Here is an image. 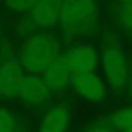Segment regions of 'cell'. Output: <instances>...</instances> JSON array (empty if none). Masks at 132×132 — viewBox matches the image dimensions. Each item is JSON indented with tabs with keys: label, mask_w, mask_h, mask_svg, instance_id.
<instances>
[{
	"label": "cell",
	"mask_w": 132,
	"mask_h": 132,
	"mask_svg": "<svg viewBox=\"0 0 132 132\" xmlns=\"http://www.w3.org/2000/svg\"><path fill=\"white\" fill-rule=\"evenodd\" d=\"M59 56L58 41L47 34H35L22 46V67L30 73H43L49 64Z\"/></svg>",
	"instance_id": "obj_1"
},
{
	"label": "cell",
	"mask_w": 132,
	"mask_h": 132,
	"mask_svg": "<svg viewBox=\"0 0 132 132\" xmlns=\"http://www.w3.org/2000/svg\"><path fill=\"white\" fill-rule=\"evenodd\" d=\"M96 17L95 0H62L59 22L68 34L88 27Z\"/></svg>",
	"instance_id": "obj_2"
},
{
	"label": "cell",
	"mask_w": 132,
	"mask_h": 132,
	"mask_svg": "<svg viewBox=\"0 0 132 132\" xmlns=\"http://www.w3.org/2000/svg\"><path fill=\"white\" fill-rule=\"evenodd\" d=\"M101 65L113 91H121L128 82V64L118 46L109 45L101 53Z\"/></svg>",
	"instance_id": "obj_3"
},
{
	"label": "cell",
	"mask_w": 132,
	"mask_h": 132,
	"mask_svg": "<svg viewBox=\"0 0 132 132\" xmlns=\"http://www.w3.org/2000/svg\"><path fill=\"white\" fill-rule=\"evenodd\" d=\"M63 56L72 75L94 72L99 62L97 51L88 45L76 46L69 51H67Z\"/></svg>",
	"instance_id": "obj_4"
},
{
	"label": "cell",
	"mask_w": 132,
	"mask_h": 132,
	"mask_svg": "<svg viewBox=\"0 0 132 132\" xmlns=\"http://www.w3.org/2000/svg\"><path fill=\"white\" fill-rule=\"evenodd\" d=\"M50 88L47 87L44 78L35 73L24 75L18 88V96L27 104L40 105L50 96Z\"/></svg>",
	"instance_id": "obj_5"
},
{
	"label": "cell",
	"mask_w": 132,
	"mask_h": 132,
	"mask_svg": "<svg viewBox=\"0 0 132 132\" xmlns=\"http://www.w3.org/2000/svg\"><path fill=\"white\" fill-rule=\"evenodd\" d=\"M24 76L23 68L13 59L0 64V96L13 99L18 96V88Z\"/></svg>",
	"instance_id": "obj_6"
},
{
	"label": "cell",
	"mask_w": 132,
	"mask_h": 132,
	"mask_svg": "<svg viewBox=\"0 0 132 132\" xmlns=\"http://www.w3.org/2000/svg\"><path fill=\"white\" fill-rule=\"evenodd\" d=\"M72 85L82 97L90 101H101L106 95V88L103 81L94 72L73 75Z\"/></svg>",
	"instance_id": "obj_7"
},
{
	"label": "cell",
	"mask_w": 132,
	"mask_h": 132,
	"mask_svg": "<svg viewBox=\"0 0 132 132\" xmlns=\"http://www.w3.org/2000/svg\"><path fill=\"white\" fill-rule=\"evenodd\" d=\"M62 0H39L31 9V19L35 24L50 28L59 22Z\"/></svg>",
	"instance_id": "obj_8"
},
{
	"label": "cell",
	"mask_w": 132,
	"mask_h": 132,
	"mask_svg": "<svg viewBox=\"0 0 132 132\" xmlns=\"http://www.w3.org/2000/svg\"><path fill=\"white\" fill-rule=\"evenodd\" d=\"M44 80L50 88V91H60L67 86L72 77V72L69 71L64 56H58L54 59L44 72Z\"/></svg>",
	"instance_id": "obj_9"
},
{
	"label": "cell",
	"mask_w": 132,
	"mask_h": 132,
	"mask_svg": "<svg viewBox=\"0 0 132 132\" xmlns=\"http://www.w3.org/2000/svg\"><path fill=\"white\" fill-rule=\"evenodd\" d=\"M69 119L71 114L68 108L56 105L45 114L39 132H65L69 126Z\"/></svg>",
	"instance_id": "obj_10"
},
{
	"label": "cell",
	"mask_w": 132,
	"mask_h": 132,
	"mask_svg": "<svg viewBox=\"0 0 132 132\" xmlns=\"http://www.w3.org/2000/svg\"><path fill=\"white\" fill-rule=\"evenodd\" d=\"M112 122L117 130L122 132H126L127 130L132 128V108H127L118 112L112 118Z\"/></svg>",
	"instance_id": "obj_11"
},
{
	"label": "cell",
	"mask_w": 132,
	"mask_h": 132,
	"mask_svg": "<svg viewBox=\"0 0 132 132\" xmlns=\"http://www.w3.org/2000/svg\"><path fill=\"white\" fill-rule=\"evenodd\" d=\"M17 122L14 116L5 108H0V132H15Z\"/></svg>",
	"instance_id": "obj_12"
},
{
	"label": "cell",
	"mask_w": 132,
	"mask_h": 132,
	"mask_svg": "<svg viewBox=\"0 0 132 132\" xmlns=\"http://www.w3.org/2000/svg\"><path fill=\"white\" fill-rule=\"evenodd\" d=\"M118 17L123 28L132 34V4H122L119 8Z\"/></svg>",
	"instance_id": "obj_13"
},
{
	"label": "cell",
	"mask_w": 132,
	"mask_h": 132,
	"mask_svg": "<svg viewBox=\"0 0 132 132\" xmlns=\"http://www.w3.org/2000/svg\"><path fill=\"white\" fill-rule=\"evenodd\" d=\"M37 1L39 0H5L8 8L14 12H27Z\"/></svg>",
	"instance_id": "obj_14"
},
{
	"label": "cell",
	"mask_w": 132,
	"mask_h": 132,
	"mask_svg": "<svg viewBox=\"0 0 132 132\" xmlns=\"http://www.w3.org/2000/svg\"><path fill=\"white\" fill-rule=\"evenodd\" d=\"M87 132H113V130L109 128V127H105V126H99V127L92 128L91 131H87Z\"/></svg>",
	"instance_id": "obj_15"
},
{
	"label": "cell",
	"mask_w": 132,
	"mask_h": 132,
	"mask_svg": "<svg viewBox=\"0 0 132 132\" xmlns=\"http://www.w3.org/2000/svg\"><path fill=\"white\" fill-rule=\"evenodd\" d=\"M122 4H132V0H119Z\"/></svg>",
	"instance_id": "obj_16"
},
{
	"label": "cell",
	"mask_w": 132,
	"mask_h": 132,
	"mask_svg": "<svg viewBox=\"0 0 132 132\" xmlns=\"http://www.w3.org/2000/svg\"><path fill=\"white\" fill-rule=\"evenodd\" d=\"M130 94L132 95V77H131V80H130Z\"/></svg>",
	"instance_id": "obj_17"
},
{
	"label": "cell",
	"mask_w": 132,
	"mask_h": 132,
	"mask_svg": "<svg viewBox=\"0 0 132 132\" xmlns=\"http://www.w3.org/2000/svg\"><path fill=\"white\" fill-rule=\"evenodd\" d=\"M126 132H132V128H130V130H127Z\"/></svg>",
	"instance_id": "obj_18"
}]
</instances>
